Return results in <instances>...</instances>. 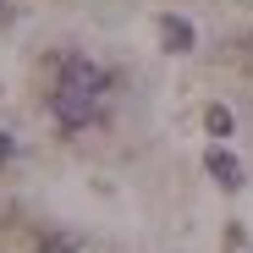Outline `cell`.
<instances>
[{"label":"cell","instance_id":"6da1fadb","mask_svg":"<svg viewBox=\"0 0 253 253\" xmlns=\"http://www.w3.org/2000/svg\"><path fill=\"white\" fill-rule=\"evenodd\" d=\"M50 110H55V121L61 126H88L94 116H99V94H83V88H66V83H55V94H50Z\"/></svg>","mask_w":253,"mask_h":253},{"label":"cell","instance_id":"7a4b0ae2","mask_svg":"<svg viewBox=\"0 0 253 253\" xmlns=\"http://www.w3.org/2000/svg\"><path fill=\"white\" fill-rule=\"evenodd\" d=\"M61 83H66V88H83V94H99V99H105V83H110V77H105V66H94L88 55H66V61H61Z\"/></svg>","mask_w":253,"mask_h":253},{"label":"cell","instance_id":"3957f363","mask_svg":"<svg viewBox=\"0 0 253 253\" xmlns=\"http://www.w3.org/2000/svg\"><path fill=\"white\" fill-rule=\"evenodd\" d=\"M204 171L215 176L220 187H242V165H237V154H226V149H209V154H204Z\"/></svg>","mask_w":253,"mask_h":253},{"label":"cell","instance_id":"277c9868","mask_svg":"<svg viewBox=\"0 0 253 253\" xmlns=\"http://www.w3.org/2000/svg\"><path fill=\"white\" fill-rule=\"evenodd\" d=\"M160 39H165L171 55H187L193 50V22L187 17H160Z\"/></svg>","mask_w":253,"mask_h":253},{"label":"cell","instance_id":"5b68a950","mask_svg":"<svg viewBox=\"0 0 253 253\" xmlns=\"http://www.w3.org/2000/svg\"><path fill=\"white\" fill-rule=\"evenodd\" d=\"M39 253H77V237H72V231H44Z\"/></svg>","mask_w":253,"mask_h":253},{"label":"cell","instance_id":"8992f818","mask_svg":"<svg viewBox=\"0 0 253 253\" xmlns=\"http://www.w3.org/2000/svg\"><path fill=\"white\" fill-rule=\"evenodd\" d=\"M204 126H209L215 138H226V132H231V110H226V105H209V110H204Z\"/></svg>","mask_w":253,"mask_h":253},{"label":"cell","instance_id":"52a82bcc","mask_svg":"<svg viewBox=\"0 0 253 253\" xmlns=\"http://www.w3.org/2000/svg\"><path fill=\"white\" fill-rule=\"evenodd\" d=\"M11 154H17V138H11V132H0V165H6Z\"/></svg>","mask_w":253,"mask_h":253},{"label":"cell","instance_id":"ba28073f","mask_svg":"<svg viewBox=\"0 0 253 253\" xmlns=\"http://www.w3.org/2000/svg\"><path fill=\"white\" fill-rule=\"evenodd\" d=\"M0 11H6V0H0Z\"/></svg>","mask_w":253,"mask_h":253}]
</instances>
